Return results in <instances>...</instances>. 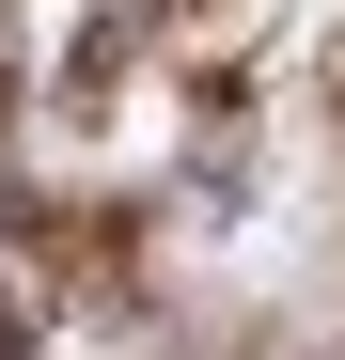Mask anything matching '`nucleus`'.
<instances>
[{"label":"nucleus","mask_w":345,"mask_h":360,"mask_svg":"<svg viewBox=\"0 0 345 360\" xmlns=\"http://www.w3.org/2000/svg\"><path fill=\"white\" fill-rule=\"evenodd\" d=\"M0 360H16V314H0Z\"/></svg>","instance_id":"obj_1"}]
</instances>
